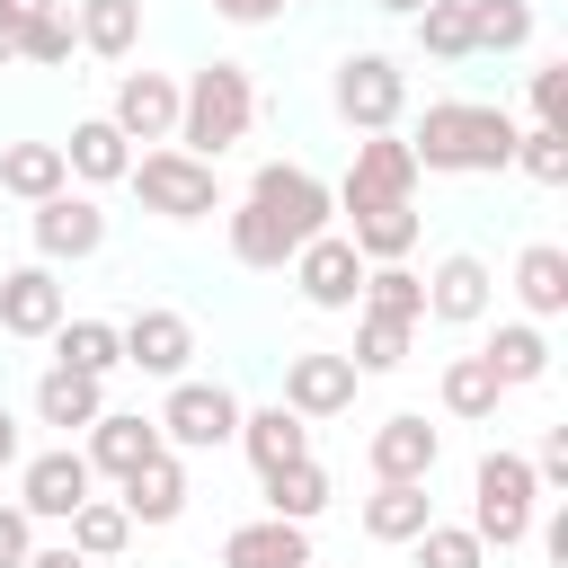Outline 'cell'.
Wrapping results in <instances>:
<instances>
[{
	"label": "cell",
	"mask_w": 568,
	"mask_h": 568,
	"mask_svg": "<svg viewBox=\"0 0 568 568\" xmlns=\"http://www.w3.org/2000/svg\"><path fill=\"white\" fill-rule=\"evenodd\" d=\"M399 142H408L417 178H497L515 160V115L479 106V98H435Z\"/></svg>",
	"instance_id": "cell-1"
},
{
	"label": "cell",
	"mask_w": 568,
	"mask_h": 568,
	"mask_svg": "<svg viewBox=\"0 0 568 568\" xmlns=\"http://www.w3.org/2000/svg\"><path fill=\"white\" fill-rule=\"evenodd\" d=\"M248 124H257V80H248V62H204L195 80H178V142H169V151L222 160L231 142H248Z\"/></svg>",
	"instance_id": "cell-2"
},
{
	"label": "cell",
	"mask_w": 568,
	"mask_h": 568,
	"mask_svg": "<svg viewBox=\"0 0 568 568\" xmlns=\"http://www.w3.org/2000/svg\"><path fill=\"white\" fill-rule=\"evenodd\" d=\"M532 515H541V488H532V462L524 453H479L470 470V532L497 541V550H524L532 541Z\"/></svg>",
	"instance_id": "cell-3"
},
{
	"label": "cell",
	"mask_w": 568,
	"mask_h": 568,
	"mask_svg": "<svg viewBox=\"0 0 568 568\" xmlns=\"http://www.w3.org/2000/svg\"><path fill=\"white\" fill-rule=\"evenodd\" d=\"M328 106H337L346 133H399V115H408V71L364 44V53H346V62L328 71Z\"/></svg>",
	"instance_id": "cell-4"
},
{
	"label": "cell",
	"mask_w": 568,
	"mask_h": 568,
	"mask_svg": "<svg viewBox=\"0 0 568 568\" xmlns=\"http://www.w3.org/2000/svg\"><path fill=\"white\" fill-rule=\"evenodd\" d=\"M124 186L142 195V213H160V222H204V213H222V178H213V160H186V151H133V169H124Z\"/></svg>",
	"instance_id": "cell-5"
},
{
	"label": "cell",
	"mask_w": 568,
	"mask_h": 568,
	"mask_svg": "<svg viewBox=\"0 0 568 568\" xmlns=\"http://www.w3.org/2000/svg\"><path fill=\"white\" fill-rule=\"evenodd\" d=\"M248 204H257V213H275V231H284L293 248H302V240H320V231H337V195H328V178H311L302 160H257Z\"/></svg>",
	"instance_id": "cell-6"
},
{
	"label": "cell",
	"mask_w": 568,
	"mask_h": 568,
	"mask_svg": "<svg viewBox=\"0 0 568 568\" xmlns=\"http://www.w3.org/2000/svg\"><path fill=\"white\" fill-rule=\"evenodd\" d=\"M160 444L169 453H222V444H240V399H231V382H169V399H160Z\"/></svg>",
	"instance_id": "cell-7"
},
{
	"label": "cell",
	"mask_w": 568,
	"mask_h": 568,
	"mask_svg": "<svg viewBox=\"0 0 568 568\" xmlns=\"http://www.w3.org/2000/svg\"><path fill=\"white\" fill-rule=\"evenodd\" d=\"M80 497H98V470L80 462V444H44V453H27L18 462V515L27 524H71V506Z\"/></svg>",
	"instance_id": "cell-8"
},
{
	"label": "cell",
	"mask_w": 568,
	"mask_h": 568,
	"mask_svg": "<svg viewBox=\"0 0 568 568\" xmlns=\"http://www.w3.org/2000/svg\"><path fill=\"white\" fill-rule=\"evenodd\" d=\"M328 195H337V213H364V204H417V160H408V142H399V133H364L355 160H346V178H337Z\"/></svg>",
	"instance_id": "cell-9"
},
{
	"label": "cell",
	"mask_w": 568,
	"mask_h": 568,
	"mask_svg": "<svg viewBox=\"0 0 568 568\" xmlns=\"http://www.w3.org/2000/svg\"><path fill=\"white\" fill-rule=\"evenodd\" d=\"M27 231H36V257H44V266H80V257L106 248V204L80 195V186H62V195L27 204Z\"/></svg>",
	"instance_id": "cell-10"
},
{
	"label": "cell",
	"mask_w": 568,
	"mask_h": 568,
	"mask_svg": "<svg viewBox=\"0 0 568 568\" xmlns=\"http://www.w3.org/2000/svg\"><path fill=\"white\" fill-rule=\"evenodd\" d=\"M115 337H124V364L151 382H186V364H195V320L169 302H142L133 320H115Z\"/></svg>",
	"instance_id": "cell-11"
},
{
	"label": "cell",
	"mask_w": 568,
	"mask_h": 568,
	"mask_svg": "<svg viewBox=\"0 0 568 568\" xmlns=\"http://www.w3.org/2000/svg\"><path fill=\"white\" fill-rule=\"evenodd\" d=\"M488 311H497L488 257H479V248H444L435 275H426V320H435V328H479Z\"/></svg>",
	"instance_id": "cell-12"
},
{
	"label": "cell",
	"mask_w": 568,
	"mask_h": 568,
	"mask_svg": "<svg viewBox=\"0 0 568 568\" xmlns=\"http://www.w3.org/2000/svg\"><path fill=\"white\" fill-rule=\"evenodd\" d=\"M355 364L346 355H328V346H302V355H284V408L302 417V426H320V417H346L355 408Z\"/></svg>",
	"instance_id": "cell-13"
},
{
	"label": "cell",
	"mask_w": 568,
	"mask_h": 568,
	"mask_svg": "<svg viewBox=\"0 0 568 568\" xmlns=\"http://www.w3.org/2000/svg\"><path fill=\"white\" fill-rule=\"evenodd\" d=\"M62 320H71V293H62V275H53L44 257L0 275V337H27V346H44Z\"/></svg>",
	"instance_id": "cell-14"
},
{
	"label": "cell",
	"mask_w": 568,
	"mask_h": 568,
	"mask_svg": "<svg viewBox=\"0 0 568 568\" xmlns=\"http://www.w3.org/2000/svg\"><path fill=\"white\" fill-rule=\"evenodd\" d=\"M293 284H302L311 311H355V293H364V257L346 248V231H320V240L293 248Z\"/></svg>",
	"instance_id": "cell-15"
},
{
	"label": "cell",
	"mask_w": 568,
	"mask_h": 568,
	"mask_svg": "<svg viewBox=\"0 0 568 568\" xmlns=\"http://www.w3.org/2000/svg\"><path fill=\"white\" fill-rule=\"evenodd\" d=\"M106 124H115L124 142H178V80H169V71H115Z\"/></svg>",
	"instance_id": "cell-16"
},
{
	"label": "cell",
	"mask_w": 568,
	"mask_h": 568,
	"mask_svg": "<svg viewBox=\"0 0 568 568\" xmlns=\"http://www.w3.org/2000/svg\"><path fill=\"white\" fill-rule=\"evenodd\" d=\"M151 453H169V444H160V426H151L142 408H106V417L80 435V462H89L98 479H115V488H124V479H133Z\"/></svg>",
	"instance_id": "cell-17"
},
{
	"label": "cell",
	"mask_w": 568,
	"mask_h": 568,
	"mask_svg": "<svg viewBox=\"0 0 568 568\" xmlns=\"http://www.w3.org/2000/svg\"><path fill=\"white\" fill-rule=\"evenodd\" d=\"M364 462H373V479H435V462H444V435H435L417 408H399V417H382V426H373Z\"/></svg>",
	"instance_id": "cell-18"
},
{
	"label": "cell",
	"mask_w": 568,
	"mask_h": 568,
	"mask_svg": "<svg viewBox=\"0 0 568 568\" xmlns=\"http://www.w3.org/2000/svg\"><path fill=\"white\" fill-rule=\"evenodd\" d=\"M240 453H248V470H257V479H266V470H293V462H311V426H302L284 399L240 408Z\"/></svg>",
	"instance_id": "cell-19"
},
{
	"label": "cell",
	"mask_w": 568,
	"mask_h": 568,
	"mask_svg": "<svg viewBox=\"0 0 568 568\" xmlns=\"http://www.w3.org/2000/svg\"><path fill=\"white\" fill-rule=\"evenodd\" d=\"M337 231H346V248H355L364 266H399V257L417 248L426 213H417V204H364V213H346Z\"/></svg>",
	"instance_id": "cell-20"
},
{
	"label": "cell",
	"mask_w": 568,
	"mask_h": 568,
	"mask_svg": "<svg viewBox=\"0 0 568 568\" xmlns=\"http://www.w3.org/2000/svg\"><path fill=\"white\" fill-rule=\"evenodd\" d=\"M98 417H106V382L62 373V364H44V373H36V426H62V444H71V435H89Z\"/></svg>",
	"instance_id": "cell-21"
},
{
	"label": "cell",
	"mask_w": 568,
	"mask_h": 568,
	"mask_svg": "<svg viewBox=\"0 0 568 568\" xmlns=\"http://www.w3.org/2000/svg\"><path fill=\"white\" fill-rule=\"evenodd\" d=\"M222 568H311V524H231L222 532Z\"/></svg>",
	"instance_id": "cell-22"
},
{
	"label": "cell",
	"mask_w": 568,
	"mask_h": 568,
	"mask_svg": "<svg viewBox=\"0 0 568 568\" xmlns=\"http://www.w3.org/2000/svg\"><path fill=\"white\" fill-rule=\"evenodd\" d=\"M115 506H124L133 524H151V532H160V524H178V515H186V453H151V462L124 479V497H115Z\"/></svg>",
	"instance_id": "cell-23"
},
{
	"label": "cell",
	"mask_w": 568,
	"mask_h": 568,
	"mask_svg": "<svg viewBox=\"0 0 568 568\" xmlns=\"http://www.w3.org/2000/svg\"><path fill=\"white\" fill-rule=\"evenodd\" d=\"M426 524H435V497H426V479H373V497H364V532H373V541L408 550Z\"/></svg>",
	"instance_id": "cell-24"
},
{
	"label": "cell",
	"mask_w": 568,
	"mask_h": 568,
	"mask_svg": "<svg viewBox=\"0 0 568 568\" xmlns=\"http://www.w3.org/2000/svg\"><path fill=\"white\" fill-rule=\"evenodd\" d=\"M62 169H71L80 186H124V169H133V142H124L106 115H80V124H71V142H62Z\"/></svg>",
	"instance_id": "cell-25"
},
{
	"label": "cell",
	"mask_w": 568,
	"mask_h": 568,
	"mask_svg": "<svg viewBox=\"0 0 568 568\" xmlns=\"http://www.w3.org/2000/svg\"><path fill=\"white\" fill-rule=\"evenodd\" d=\"M515 302H524V320H559L568 311V248L559 240H524L515 248Z\"/></svg>",
	"instance_id": "cell-26"
},
{
	"label": "cell",
	"mask_w": 568,
	"mask_h": 568,
	"mask_svg": "<svg viewBox=\"0 0 568 568\" xmlns=\"http://www.w3.org/2000/svg\"><path fill=\"white\" fill-rule=\"evenodd\" d=\"M479 355H488V373H497L506 390L550 382V337H541V320H497V337H488Z\"/></svg>",
	"instance_id": "cell-27"
},
{
	"label": "cell",
	"mask_w": 568,
	"mask_h": 568,
	"mask_svg": "<svg viewBox=\"0 0 568 568\" xmlns=\"http://www.w3.org/2000/svg\"><path fill=\"white\" fill-rule=\"evenodd\" d=\"M71 186V169H62V142H0V195H18V204H44V195H62Z\"/></svg>",
	"instance_id": "cell-28"
},
{
	"label": "cell",
	"mask_w": 568,
	"mask_h": 568,
	"mask_svg": "<svg viewBox=\"0 0 568 568\" xmlns=\"http://www.w3.org/2000/svg\"><path fill=\"white\" fill-rule=\"evenodd\" d=\"M71 36H80V53L124 62V53L142 44V0H80V9H71Z\"/></svg>",
	"instance_id": "cell-29"
},
{
	"label": "cell",
	"mask_w": 568,
	"mask_h": 568,
	"mask_svg": "<svg viewBox=\"0 0 568 568\" xmlns=\"http://www.w3.org/2000/svg\"><path fill=\"white\" fill-rule=\"evenodd\" d=\"M44 346H53V364H62V373H89V382H106V373L124 364V337H115V320H62Z\"/></svg>",
	"instance_id": "cell-30"
},
{
	"label": "cell",
	"mask_w": 568,
	"mask_h": 568,
	"mask_svg": "<svg viewBox=\"0 0 568 568\" xmlns=\"http://www.w3.org/2000/svg\"><path fill=\"white\" fill-rule=\"evenodd\" d=\"M435 390H444V417H462V426H488V417H497V399H506V382L488 373V355H453Z\"/></svg>",
	"instance_id": "cell-31"
},
{
	"label": "cell",
	"mask_w": 568,
	"mask_h": 568,
	"mask_svg": "<svg viewBox=\"0 0 568 568\" xmlns=\"http://www.w3.org/2000/svg\"><path fill=\"white\" fill-rule=\"evenodd\" d=\"M355 311H373V320H426V275L399 257V266H364V293H355Z\"/></svg>",
	"instance_id": "cell-32"
},
{
	"label": "cell",
	"mask_w": 568,
	"mask_h": 568,
	"mask_svg": "<svg viewBox=\"0 0 568 568\" xmlns=\"http://www.w3.org/2000/svg\"><path fill=\"white\" fill-rule=\"evenodd\" d=\"M62 541L98 568V559H115V550L133 541V515H124L115 497H80V506H71V524H62Z\"/></svg>",
	"instance_id": "cell-33"
},
{
	"label": "cell",
	"mask_w": 568,
	"mask_h": 568,
	"mask_svg": "<svg viewBox=\"0 0 568 568\" xmlns=\"http://www.w3.org/2000/svg\"><path fill=\"white\" fill-rule=\"evenodd\" d=\"M266 515H275V524H320V515H328V470H320V462L266 470Z\"/></svg>",
	"instance_id": "cell-34"
},
{
	"label": "cell",
	"mask_w": 568,
	"mask_h": 568,
	"mask_svg": "<svg viewBox=\"0 0 568 568\" xmlns=\"http://www.w3.org/2000/svg\"><path fill=\"white\" fill-rule=\"evenodd\" d=\"M532 44V0H470V53H524Z\"/></svg>",
	"instance_id": "cell-35"
},
{
	"label": "cell",
	"mask_w": 568,
	"mask_h": 568,
	"mask_svg": "<svg viewBox=\"0 0 568 568\" xmlns=\"http://www.w3.org/2000/svg\"><path fill=\"white\" fill-rule=\"evenodd\" d=\"M71 9L62 0H44V9H27V27H18V62H36V71H62L71 62Z\"/></svg>",
	"instance_id": "cell-36"
},
{
	"label": "cell",
	"mask_w": 568,
	"mask_h": 568,
	"mask_svg": "<svg viewBox=\"0 0 568 568\" xmlns=\"http://www.w3.org/2000/svg\"><path fill=\"white\" fill-rule=\"evenodd\" d=\"M231 257L240 266H293V240L275 231V213H257L248 195L231 204Z\"/></svg>",
	"instance_id": "cell-37"
},
{
	"label": "cell",
	"mask_w": 568,
	"mask_h": 568,
	"mask_svg": "<svg viewBox=\"0 0 568 568\" xmlns=\"http://www.w3.org/2000/svg\"><path fill=\"white\" fill-rule=\"evenodd\" d=\"M408 27H417V44L435 62H470V0H426Z\"/></svg>",
	"instance_id": "cell-38"
},
{
	"label": "cell",
	"mask_w": 568,
	"mask_h": 568,
	"mask_svg": "<svg viewBox=\"0 0 568 568\" xmlns=\"http://www.w3.org/2000/svg\"><path fill=\"white\" fill-rule=\"evenodd\" d=\"M408 337H417L408 320H373V311H364V320H355V355H346V364H355V373H399V364H408Z\"/></svg>",
	"instance_id": "cell-39"
},
{
	"label": "cell",
	"mask_w": 568,
	"mask_h": 568,
	"mask_svg": "<svg viewBox=\"0 0 568 568\" xmlns=\"http://www.w3.org/2000/svg\"><path fill=\"white\" fill-rule=\"evenodd\" d=\"M506 169H524L532 186H568V133H550V124H524Z\"/></svg>",
	"instance_id": "cell-40"
},
{
	"label": "cell",
	"mask_w": 568,
	"mask_h": 568,
	"mask_svg": "<svg viewBox=\"0 0 568 568\" xmlns=\"http://www.w3.org/2000/svg\"><path fill=\"white\" fill-rule=\"evenodd\" d=\"M408 550H417V568H479V559H488V541H479L470 524H426Z\"/></svg>",
	"instance_id": "cell-41"
},
{
	"label": "cell",
	"mask_w": 568,
	"mask_h": 568,
	"mask_svg": "<svg viewBox=\"0 0 568 568\" xmlns=\"http://www.w3.org/2000/svg\"><path fill=\"white\" fill-rule=\"evenodd\" d=\"M524 98H532V124L568 133V62H559V53H550V62L532 71V89H524Z\"/></svg>",
	"instance_id": "cell-42"
},
{
	"label": "cell",
	"mask_w": 568,
	"mask_h": 568,
	"mask_svg": "<svg viewBox=\"0 0 568 568\" xmlns=\"http://www.w3.org/2000/svg\"><path fill=\"white\" fill-rule=\"evenodd\" d=\"M532 488H568V426L541 435V453H532Z\"/></svg>",
	"instance_id": "cell-43"
},
{
	"label": "cell",
	"mask_w": 568,
	"mask_h": 568,
	"mask_svg": "<svg viewBox=\"0 0 568 568\" xmlns=\"http://www.w3.org/2000/svg\"><path fill=\"white\" fill-rule=\"evenodd\" d=\"M27 550H36V524L18 506H0V568H27Z\"/></svg>",
	"instance_id": "cell-44"
},
{
	"label": "cell",
	"mask_w": 568,
	"mask_h": 568,
	"mask_svg": "<svg viewBox=\"0 0 568 568\" xmlns=\"http://www.w3.org/2000/svg\"><path fill=\"white\" fill-rule=\"evenodd\" d=\"M213 9H222L231 27H275V18H284V0H213Z\"/></svg>",
	"instance_id": "cell-45"
},
{
	"label": "cell",
	"mask_w": 568,
	"mask_h": 568,
	"mask_svg": "<svg viewBox=\"0 0 568 568\" xmlns=\"http://www.w3.org/2000/svg\"><path fill=\"white\" fill-rule=\"evenodd\" d=\"M27 568H89V559H80L71 541H36V550H27Z\"/></svg>",
	"instance_id": "cell-46"
},
{
	"label": "cell",
	"mask_w": 568,
	"mask_h": 568,
	"mask_svg": "<svg viewBox=\"0 0 568 568\" xmlns=\"http://www.w3.org/2000/svg\"><path fill=\"white\" fill-rule=\"evenodd\" d=\"M27 462V435H18V417H9V399H0V470H18Z\"/></svg>",
	"instance_id": "cell-47"
},
{
	"label": "cell",
	"mask_w": 568,
	"mask_h": 568,
	"mask_svg": "<svg viewBox=\"0 0 568 568\" xmlns=\"http://www.w3.org/2000/svg\"><path fill=\"white\" fill-rule=\"evenodd\" d=\"M18 27H27V9H18V0H0V62H18Z\"/></svg>",
	"instance_id": "cell-48"
},
{
	"label": "cell",
	"mask_w": 568,
	"mask_h": 568,
	"mask_svg": "<svg viewBox=\"0 0 568 568\" xmlns=\"http://www.w3.org/2000/svg\"><path fill=\"white\" fill-rule=\"evenodd\" d=\"M373 9H390V18H417V9H426V0H373Z\"/></svg>",
	"instance_id": "cell-49"
},
{
	"label": "cell",
	"mask_w": 568,
	"mask_h": 568,
	"mask_svg": "<svg viewBox=\"0 0 568 568\" xmlns=\"http://www.w3.org/2000/svg\"><path fill=\"white\" fill-rule=\"evenodd\" d=\"M18 9H44V0H18Z\"/></svg>",
	"instance_id": "cell-50"
}]
</instances>
